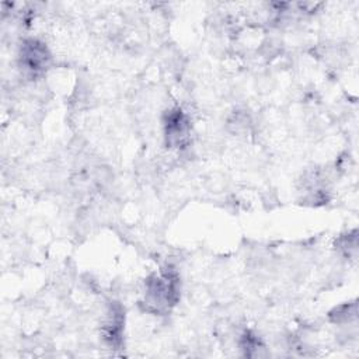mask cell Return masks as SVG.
Segmentation results:
<instances>
[{"instance_id":"6da1fadb","label":"cell","mask_w":359,"mask_h":359,"mask_svg":"<svg viewBox=\"0 0 359 359\" xmlns=\"http://www.w3.org/2000/svg\"><path fill=\"white\" fill-rule=\"evenodd\" d=\"M22 59H23L24 66L29 71L37 72L47 64V59H48L47 48L37 41H30L23 47Z\"/></svg>"}]
</instances>
